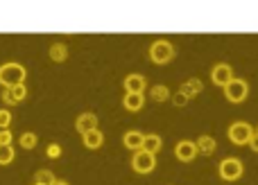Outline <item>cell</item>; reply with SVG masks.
I'll list each match as a JSON object with an SVG mask.
<instances>
[{
	"label": "cell",
	"instance_id": "52a82bcc",
	"mask_svg": "<svg viewBox=\"0 0 258 185\" xmlns=\"http://www.w3.org/2000/svg\"><path fill=\"white\" fill-rule=\"evenodd\" d=\"M211 79H213V84L218 86H229L236 77H233V70L231 66H227V63H218V66H213V70H211Z\"/></svg>",
	"mask_w": 258,
	"mask_h": 185
},
{
	"label": "cell",
	"instance_id": "7402d4cb",
	"mask_svg": "<svg viewBox=\"0 0 258 185\" xmlns=\"http://www.w3.org/2000/svg\"><path fill=\"white\" fill-rule=\"evenodd\" d=\"M21 145L25 147V149H34V147H36V136H34V133H23V136H21Z\"/></svg>",
	"mask_w": 258,
	"mask_h": 185
},
{
	"label": "cell",
	"instance_id": "d6986e66",
	"mask_svg": "<svg viewBox=\"0 0 258 185\" xmlns=\"http://www.w3.org/2000/svg\"><path fill=\"white\" fill-rule=\"evenodd\" d=\"M14 147L12 145H0V165H9L14 160Z\"/></svg>",
	"mask_w": 258,
	"mask_h": 185
},
{
	"label": "cell",
	"instance_id": "5bb4252c",
	"mask_svg": "<svg viewBox=\"0 0 258 185\" xmlns=\"http://www.w3.org/2000/svg\"><path fill=\"white\" fill-rule=\"evenodd\" d=\"M82 138H84V145L89 147V149H98V147L104 142V136L98 131V129H93V131L84 133V136H82Z\"/></svg>",
	"mask_w": 258,
	"mask_h": 185
},
{
	"label": "cell",
	"instance_id": "3957f363",
	"mask_svg": "<svg viewBox=\"0 0 258 185\" xmlns=\"http://www.w3.org/2000/svg\"><path fill=\"white\" fill-rule=\"evenodd\" d=\"M174 57V48L168 41H154L150 48V59L154 63H168Z\"/></svg>",
	"mask_w": 258,
	"mask_h": 185
},
{
	"label": "cell",
	"instance_id": "9c48e42d",
	"mask_svg": "<svg viewBox=\"0 0 258 185\" xmlns=\"http://www.w3.org/2000/svg\"><path fill=\"white\" fill-rule=\"evenodd\" d=\"M25 95H27L25 84H18V86H14V88H5L3 90L5 104H16V102H23L25 100Z\"/></svg>",
	"mask_w": 258,
	"mask_h": 185
},
{
	"label": "cell",
	"instance_id": "7c38bea8",
	"mask_svg": "<svg viewBox=\"0 0 258 185\" xmlns=\"http://www.w3.org/2000/svg\"><path fill=\"white\" fill-rule=\"evenodd\" d=\"M122 104H125L127 111H141L143 104H145V97H143V92H127Z\"/></svg>",
	"mask_w": 258,
	"mask_h": 185
},
{
	"label": "cell",
	"instance_id": "f546056e",
	"mask_svg": "<svg viewBox=\"0 0 258 185\" xmlns=\"http://www.w3.org/2000/svg\"><path fill=\"white\" fill-rule=\"evenodd\" d=\"M256 133H258V129H256Z\"/></svg>",
	"mask_w": 258,
	"mask_h": 185
},
{
	"label": "cell",
	"instance_id": "d4e9b609",
	"mask_svg": "<svg viewBox=\"0 0 258 185\" xmlns=\"http://www.w3.org/2000/svg\"><path fill=\"white\" fill-rule=\"evenodd\" d=\"M188 100H190V97H186L181 90H179L177 95H174V106H186V104H188Z\"/></svg>",
	"mask_w": 258,
	"mask_h": 185
},
{
	"label": "cell",
	"instance_id": "83f0119b",
	"mask_svg": "<svg viewBox=\"0 0 258 185\" xmlns=\"http://www.w3.org/2000/svg\"><path fill=\"white\" fill-rule=\"evenodd\" d=\"M52 185H68V183H66V181H54Z\"/></svg>",
	"mask_w": 258,
	"mask_h": 185
},
{
	"label": "cell",
	"instance_id": "484cf974",
	"mask_svg": "<svg viewBox=\"0 0 258 185\" xmlns=\"http://www.w3.org/2000/svg\"><path fill=\"white\" fill-rule=\"evenodd\" d=\"M0 145H12V133L7 129H0Z\"/></svg>",
	"mask_w": 258,
	"mask_h": 185
},
{
	"label": "cell",
	"instance_id": "ac0fdd59",
	"mask_svg": "<svg viewBox=\"0 0 258 185\" xmlns=\"http://www.w3.org/2000/svg\"><path fill=\"white\" fill-rule=\"evenodd\" d=\"M66 57H68V48L63 43L50 45V59H52V61H63Z\"/></svg>",
	"mask_w": 258,
	"mask_h": 185
},
{
	"label": "cell",
	"instance_id": "f1b7e54d",
	"mask_svg": "<svg viewBox=\"0 0 258 185\" xmlns=\"http://www.w3.org/2000/svg\"><path fill=\"white\" fill-rule=\"evenodd\" d=\"M34 185H41V183H34Z\"/></svg>",
	"mask_w": 258,
	"mask_h": 185
},
{
	"label": "cell",
	"instance_id": "603a6c76",
	"mask_svg": "<svg viewBox=\"0 0 258 185\" xmlns=\"http://www.w3.org/2000/svg\"><path fill=\"white\" fill-rule=\"evenodd\" d=\"M9 122H12V113L3 109V111H0V129H7Z\"/></svg>",
	"mask_w": 258,
	"mask_h": 185
},
{
	"label": "cell",
	"instance_id": "9a60e30c",
	"mask_svg": "<svg viewBox=\"0 0 258 185\" xmlns=\"http://www.w3.org/2000/svg\"><path fill=\"white\" fill-rule=\"evenodd\" d=\"M161 138L156 136V133H150V136H145V140H143V149L150 151V154H156V151L161 149Z\"/></svg>",
	"mask_w": 258,
	"mask_h": 185
},
{
	"label": "cell",
	"instance_id": "e0dca14e",
	"mask_svg": "<svg viewBox=\"0 0 258 185\" xmlns=\"http://www.w3.org/2000/svg\"><path fill=\"white\" fill-rule=\"evenodd\" d=\"M202 88H204V86H202L200 79H188L186 84L181 86V92H183L186 97H195L197 92H202Z\"/></svg>",
	"mask_w": 258,
	"mask_h": 185
},
{
	"label": "cell",
	"instance_id": "277c9868",
	"mask_svg": "<svg viewBox=\"0 0 258 185\" xmlns=\"http://www.w3.org/2000/svg\"><path fill=\"white\" fill-rule=\"evenodd\" d=\"M154 165H156L154 154H150V151H145V149L136 151V154H134V158H132V167H134V172H138V174L152 172V169H154Z\"/></svg>",
	"mask_w": 258,
	"mask_h": 185
},
{
	"label": "cell",
	"instance_id": "44dd1931",
	"mask_svg": "<svg viewBox=\"0 0 258 185\" xmlns=\"http://www.w3.org/2000/svg\"><path fill=\"white\" fill-rule=\"evenodd\" d=\"M168 95H170L168 88H165V86H161V84L152 88V97H154L156 102H163V100H168Z\"/></svg>",
	"mask_w": 258,
	"mask_h": 185
},
{
	"label": "cell",
	"instance_id": "30bf717a",
	"mask_svg": "<svg viewBox=\"0 0 258 185\" xmlns=\"http://www.w3.org/2000/svg\"><path fill=\"white\" fill-rule=\"evenodd\" d=\"M75 127H77V131L84 136V133H89V131H93V129H98V118H95L93 113H82L80 118H77Z\"/></svg>",
	"mask_w": 258,
	"mask_h": 185
},
{
	"label": "cell",
	"instance_id": "8992f818",
	"mask_svg": "<svg viewBox=\"0 0 258 185\" xmlns=\"http://www.w3.org/2000/svg\"><path fill=\"white\" fill-rule=\"evenodd\" d=\"M220 176L224 181H238L242 176V163L238 158H224L220 163Z\"/></svg>",
	"mask_w": 258,
	"mask_h": 185
},
{
	"label": "cell",
	"instance_id": "ba28073f",
	"mask_svg": "<svg viewBox=\"0 0 258 185\" xmlns=\"http://www.w3.org/2000/svg\"><path fill=\"white\" fill-rule=\"evenodd\" d=\"M200 154L197 149V142H190V140H181L177 147H174V156H177L181 163H190L195 156Z\"/></svg>",
	"mask_w": 258,
	"mask_h": 185
},
{
	"label": "cell",
	"instance_id": "5b68a950",
	"mask_svg": "<svg viewBox=\"0 0 258 185\" xmlns=\"http://www.w3.org/2000/svg\"><path fill=\"white\" fill-rule=\"evenodd\" d=\"M247 92H249V86H247L245 79H233L229 86H224V95H227V100L233 102V104H240V102H245Z\"/></svg>",
	"mask_w": 258,
	"mask_h": 185
},
{
	"label": "cell",
	"instance_id": "6da1fadb",
	"mask_svg": "<svg viewBox=\"0 0 258 185\" xmlns=\"http://www.w3.org/2000/svg\"><path fill=\"white\" fill-rule=\"evenodd\" d=\"M25 79V68L21 63H3L0 66V84L5 88H14V86L23 84Z\"/></svg>",
	"mask_w": 258,
	"mask_h": 185
},
{
	"label": "cell",
	"instance_id": "8fae6325",
	"mask_svg": "<svg viewBox=\"0 0 258 185\" xmlns=\"http://www.w3.org/2000/svg\"><path fill=\"white\" fill-rule=\"evenodd\" d=\"M143 140H145V136H143L141 131H127L125 138H122V142H125L127 149H134V151L143 149Z\"/></svg>",
	"mask_w": 258,
	"mask_h": 185
},
{
	"label": "cell",
	"instance_id": "4316f807",
	"mask_svg": "<svg viewBox=\"0 0 258 185\" xmlns=\"http://www.w3.org/2000/svg\"><path fill=\"white\" fill-rule=\"evenodd\" d=\"M249 147H251V149H254V151H258V133H254V138H251Z\"/></svg>",
	"mask_w": 258,
	"mask_h": 185
},
{
	"label": "cell",
	"instance_id": "cb8c5ba5",
	"mask_svg": "<svg viewBox=\"0 0 258 185\" xmlns=\"http://www.w3.org/2000/svg\"><path fill=\"white\" fill-rule=\"evenodd\" d=\"M48 156H50V158H59V156H61V147H59L57 142L48 145Z\"/></svg>",
	"mask_w": 258,
	"mask_h": 185
},
{
	"label": "cell",
	"instance_id": "ffe728a7",
	"mask_svg": "<svg viewBox=\"0 0 258 185\" xmlns=\"http://www.w3.org/2000/svg\"><path fill=\"white\" fill-rule=\"evenodd\" d=\"M36 183H41V185H52L57 178H54V174L50 172V169H39L36 172V178H34Z\"/></svg>",
	"mask_w": 258,
	"mask_h": 185
},
{
	"label": "cell",
	"instance_id": "7a4b0ae2",
	"mask_svg": "<svg viewBox=\"0 0 258 185\" xmlns=\"http://www.w3.org/2000/svg\"><path fill=\"white\" fill-rule=\"evenodd\" d=\"M251 138H254V129L247 122H233L229 127V140L233 145H249Z\"/></svg>",
	"mask_w": 258,
	"mask_h": 185
},
{
	"label": "cell",
	"instance_id": "2e32d148",
	"mask_svg": "<svg viewBox=\"0 0 258 185\" xmlns=\"http://www.w3.org/2000/svg\"><path fill=\"white\" fill-rule=\"evenodd\" d=\"M197 149H200V154L211 156L215 151V140L211 136H202L200 140H197Z\"/></svg>",
	"mask_w": 258,
	"mask_h": 185
},
{
	"label": "cell",
	"instance_id": "4fadbf2b",
	"mask_svg": "<svg viewBox=\"0 0 258 185\" xmlns=\"http://www.w3.org/2000/svg\"><path fill=\"white\" fill-rule=\"evenodd\" d=\"M125 90L127 92H143L145 90V77L143 75H129L125 79Z\"/></svg>",
	"mask_w": 258,
	"mask_h": 185
}]
</instances>
